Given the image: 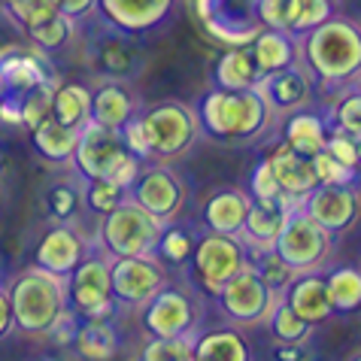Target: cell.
<instances>
[{"mask_svg":"<svg viewBox=\"0 0 361 361\" xmlns=\"http://www.w3.org/2000/svg\"><path fill=\"white\" fill-rule=\"evenodd\" d=\"M122 340H118V328L113 319H79L73 349L79 358L85 361H113Z\"/></svg>","mask_w":361,"mask_h":361,"instance_id":"29","label":"cell"},{"mask_svg":"<svg viewBox=\"0 0 361 361\" xmlns=\"http://www.w3.org/2000/svg\"><path fill=\"white\" fill-rule=\"evenodd\" d=\"M195 113L200 134L219 143H258L276 122V113L258 88H243V92L213 88L197 100Z\"/></svg>","mask_w":361,"mask_h":361,"instance_id":"2","label":"cell"},{"mask_svg":"<svg viewBox=\"0 0 361 361\" xmlns=\"http://www.w3.org/2000/svg\"><path fill=\"white\" fill-rule=\"evenodd\" d=\"M300 209L331 237L343 234L361 219V185H316L300 200Z\"/></svg>","mask_w":361,"mask_h":361,"instance_id":"15","label":"cell"},{"mask_svg":"<svg viewBox=\"0 0 361 361\" xmlns=\"http://www.w3.org/2000/svg\"><path fill=\"white\" fill-rule=\"evenodd\" d=\"M325 152L331 158H337L343 167L355 170V173H361V161H358V149H355V137H349L343 131H337V128H331L328 134V143H325Z\"/></svg>","mask_w":361,"mask_h":361,"instance_id":"46","label":"cell"},{"mask_svg":"<svg viewBox=\"0 0 361 361\" xmlns=\"http://www.w3.org/2000/svg\"><path fill=\"white\" fill-rule=\"evenodd\" d=\"M0 104H4V92H0Z\"/></svg>","mask_w":361,"mask_h":361,"instance_id":"58","label":"cell"},{"mask_svg":"<svg viewBox=\"0 0 361 361\" xmlns=\"http://www.w3.org/2000/svg\"><path fill=\"white\" fill-rule=\"evenodd\" d=\"M0 6H4V9H6V6H9V0H0Z\"/></svg>","mask_w":361,"mask_h":361,"instance_id":"54","label":"cell"},{"mask_svg":"<svg viewBox=\"0 0 361 361\" xmlns=\"http://www.w3.org/2000/svg\"><path fill=\"white\" fill-rule=\"evenodd\" d=\"M88 252H92V246H88V240L73 225L55 222L39 237L37 252H34V267H43L58 276H70Z\"/></svg>","mask_w":361,"mask_h":361,"instance_id":"18","label":"cell"},{"mask_svg":"<svg viewBox=\"0 0 361 361\" xmlns=\"http://www.w3.org/2000/svg\"><path fill=\"white\" fill-rule=\"evenodd\" d=\"M258 22L262 27H276L283 31V0H255Z\"/></svg>","mask_w":361,"mask_h":361,"instance_id":"49","label":"cell"},{"mask_svg":"<svg viewBox=\"0 0 361 361\" xmlns=\"http://www.w3.org/2000/svg\"><path fill=\"white\" fill-rule=\"evenodd\" d=\"M140 113V104L134 92L128 88L122 79H104L92 92V122L104 128H122L128 118Z\"/></svg>","mask_w":361,"mask_h":361,"instance_id":"24","label":"cell"},{"mask_svg":"<svg viewBox=\"0 0 361 361\" xmlns=\"http://www.w3.org/2000/svg\"><path fill=\"white\" fill-rule=\"evenodd\" d=\"M70 167L76 170L79 179H106V183L131 188L143 161L128 152L122 131L88 122L79 131V143H76Z\"/></svg>","mask_w":361,"mask_h":361,"instance_id":"4","label":"cell"},{"mask_svg":"<svg viewBox=\"0 0 361 361\" xmlns=\"http://www.w3.org/2000/svg\"><path fill=\"white\" fill-rule=\"evenodd\" d=\"M176 0H97V13L100 18L128 37L146 34L161 27L170 13H173Z\"/></svg>","mask_w":361,"mask_h":361,"instance_id":"17","label":"cell"},{"mask_svg":"<svg viewBox=\"0 0 361 361\" xmlns=\"http://www.w3.org/2000/svg\"><path fill=\"white\" fill-rule=\"evenodd\" d=\"M195 361H252V346L237 325L197 331L192 337Z\"/></svg>","mask_w":361,"mask_h":361,"instance_id":"23","label":"cell"},{"mask_svg":"<svg viewBox=\"0 0 361 361\" xmlns=\"http://www.w3.org/2000/svg\"><path fill=\"white\" fill-rule=\"evenodd\" d=\"M267 322V331L270 337L276 340V343H288V346H304L310 334H313V325L304 322L292 307L286 304V298H276L274 307H270V313L264 316Z\"/></svg>","mask_w":361,"mask_h":361,"instance_id":"35","label":"cell"},{"mask_svg":"<svg viewBox=\"0 0 361 361\" xmlns=\"http://www.w3.org/2000/svg\"><path fill=\"white\" fill-rule=\"evenodd\" d=\"M258 92L264 94V100L276 116H286V113H295V109H304V106L313 104L316 85L298 61L292 67H283V70H276V73L262 76Z\"/></svg>","mask_w":361,"mask_h":361,"instance_id":"19","label":"cell"},{"mask_svg":"<svg viewBox=\"0 0 361 361\" xmlns=\"http://www.w3.org/2000/svg\"><path fill=\"white\" fill-rule=\"evenodd\" d=\"M313 161V170H316V179L319 185H361V173H355V170H349L337 161V158H331L325 149L319 155L310 158Z\"/></svg>","mask_w":361,"mask_h":361,"instance_id":"45","label":"cell"},{"mask_svg":"<svg viewBox=\"0 0 361 361\" xmlns=\"http://www.w3.org/2000/svg\"><path fill=\"white\" fill-rule=\"evenodd\" d=\"M325 286L334 316H353L361 310V267H334L331 274H325Z\"/></svg>","mask_w":361,"mask_h":361,"instance_id":"33","label":"cell"},{"mask_svg":"<svg viewBox=\"0 0 361 361\" xmlns=\"http://www.w3.org/2000/svg\"><path fill=\"white\" fill-rule=\"evenodd\" d=\"M355 149H358V161H361V137H355Z\"/></svg>","mask_w":361,"mask_h":361,"instance_id":"53","label":"cell"},{"mask_svg":"<svg viewBox=\"0 0 361 361\" xmlns=\"http://www.w3.org/2000/svg\"><path fill=\"white\" fill-rule=\"evenodd\" d=\"M358 88H361V82H358Z\"/></svg>","mask_w":361,"mask_h":361,"instance_id":"59","label":"cell"},{"mask_svg":"<svg viewBox=\"0 0 361 361\" xmlns=\"http://www.w3.org/2000/svg\"><path fill=\"white\" fill-rule=\"evenodd\" d=\"M185 183L176 170H170L164 161H146L140 167L137 179L128 188V197L140 204L146 213H152L158 222H176L185 207Z\"/></svg>","mask_w":361,"mask_h":361,"instance_id":"10","label":"cell"},{"mask_svg":"<svg viewBox=\"0 0 361 361\" xmlns=\"http://www.w3.org/2000/svg\"><path fill=\"white\" fill-rule=\"evenodd\" d=\"M46 209L52 222H61V225L76 222V216L82 213V179L79 183H58L49 188Z\"/></svg>","mask_w":361,"mask_h":361,"instance_id":"40","label":"cell"},{"mask_svg":"<svg viewBox=\"0 0 361 361\" xmlns=\"http://www.w3.org/2000/svg\"><path fill=\"white\" fill-rule=\"evenodd\" d=\"M267 161H270V170H274V176H276V185L283 188V195H288V197L304 200L319 185L313 161L292 152L288 146H276V152L267 155Z\"/></svg>","mask_w":361,"mask_h":361,"instance_id":"27","label":"cell"},{"mask_svg":"<svg viewBox=\"0 0 361 361\" xmlns=\"http://www.w3.org/2000/svg\"><path fill=\"white\" fill-rule=\"evenodd\" d=\"M122 131V140L128 146V152H131L134 158H140V161H152V152H149V140H146V131H143V122H140V113L134 118H128V122L118 128Z\"/></svg>","mask_w":361,"mask_h":361,"instance_id":"48","label":"cell"},{"mask_svg":"<svg viewBox=\"0 0 361 361\" xmlns=\"http://www.w3.org/2000/svg\"><path fill=\"white\" fill-rule=\"evenodd\" d=\"M286 304L295 310V313L304 319L310 325H322L334 316L331 310V298H328V286H325V276L319 270H310V274H298L292 279V286L286 288Z\"/></svg>","mask_w":361,"mask_h":361,"instance_id":"22","label":"cell"},{"mask_svg":"<svg viewBox=\"0 0 361 361\" xmlns=\"http://www.w3.org/2000/svg\"><path fill=\"white\" fill-rule=\"evenodd\" d=\"M92 58L104 79H128L137 70V49L131 46V37L113 27L94 39Z\"/></svg>","mask_w":361,"mask_h":361,"instance_id":"26","label":"cell"},{"mask_svg":"<svg viewBox=\"0 0 361 361\" xmlns=\"http://www.w3.org/2000/svg\"><path fill=\"white\" fill-rule=\"evenodd\" d=\"M58 9L73 22H82L97 9V0H58Z\"/></svg>","mask_w":361,"mask_h":361,"instance_id":"50","label":"cell"},{"mask_svg":"<svg viewBox=\"0 0 361 361\" xmlns=\"http://www.w3.org/2000/svg\"><path fill=\"white\" fill-rule=\"evenodd\" d=\"M13 307H9V295H6V286H0V340H4L9 331H13Z\"/></svg>","mask_w":361,"mask_h":361,"instance_id":"51","label":"cell"},{"mask_svg":"<svg viewBox=\"0 0 361 361\" xmlns=\"http://www.w3.org/2000/svg\"><path fill=\"white\" fill-rule=\"evenodd\" d=\"M283 195V188L276 185V176L270 170V161H258V167L252 170V183H249V197L252 200H276Z\"/></svg>","mask_w":361,"mask_h":361,"instance_id":"47","label":"cell"},{"mask_svg":"<svg viewBox=\"0 0 361 361\" xmlns=\"http://www.w3.org/2000/svg\"><path fill=\"white\" fill-rule=\"evenodd\" d=\"M249 204H252V197H249V192H243V188H219L204 204V222L213 234L240 237Z\"/></svg>","mask_w":361,"mask_h":361,"instance_id":"25","label":"cell"},{"mask_svg":"<svg viewBox=\"0 0 361 361\" xmlns=\"http://www.w3.org/2000/svg\"><path fill=\"white\" fill-rule=\"evenodd\" d=\"M52 118L82 131L92 122V88L82 82H58L52 97Z\"/></svg>","mask_w":361,"mask_h":361,"instance_id":"32","label":"cell"},{"mask_svg":"<svg viewBox=\"0 0 361 361\" xmlns=\"http://www.w3.org/2000/svg\"><path fill=\"white\" fill-rule=\"evenodd\" d=\"M349 361H361V353H358V355H353V358H349Z\"/></svg>","mask_w":361,"mask_h":361,"instance_id":"55","label":"cell"},{"mask_svg":"<svg viewBox=\"0 0 361 361\" xmlns=\"http://www.w3.org/2000/svg\"><path fill=\"white\" fill-rule=\"evenodd\" d=\"M328 122L331 128L343 131L349 137H361V88H346L340 92L337 104L328 109Z\"/></svg>","mask_w":361,"mask_h":361,"instance_id":"42","label":"cell"},{"mask_svg":"<svg viewBox=\"0 0 361 361\" xmlns=\"http://www.w3.org/2000/svg\"><path fill=\"white\" fill-rule=\"evenodd\" d=\"M164 222H158L152 213H146L131 197L122 200L113 213L100 216L97 225V249L106 258H137L155 255L158 237Z\"/></svg>","mask_w":361,"mask_h":361,"instance_id":"5","label":"cell"},{"mask_svg":"<svg viewBox=\"0 0 361 361\" xmlns=\"http://www.w3.org/2000/svg\"><path fill=\"white\" fill-rule=\"evenodd\" d=\"M55 88H58V79H49V82H39L31 88V92H25L18 97V128L34 131L39 122H46V118L52 116Z\"/></svg>","mask_w":361,"mask_h":361,"instance_id":"39","label":"cell"},{"mask_svg":"<svg viewBox=\"0 0 361 361\" xmlns=\"http://www.w3.org/2000/svg\"><path fill=\"white\" fill-rule=\"evenodd\" d=\"M195 234L188 231L185 225H176V222H167L161 228V237H158V246H155V258L161 264H173V267H183L188 264V258L195 252Z\"/></svg>","mask_w":361,"mask_h":361,"instance_id":"38","label":"cell"},{"mask_svg":"<svg viewBox=\"0 0 361 361\" xmlns=\"http://www.w3.org/2000/svg\"><path fill=\"white\" fill-rule=\"evenodd\" d=\"M58 79L52 61L39 49H22V46H6L0 49V92L4 100L18 104V97L31 92L34 85Z\"/></svg>","mask_w":361,"mask_h":361,"instance_id":"16","label":"cell"},{"mask_svg":"<svg viewBox=\"0 0 361 361\" xmlns=\"http://www.w3.org/2000/svg\"><path fill=\"white\" fill-rule=\"evenodd\" d=\"M31 143L37 149L39 158H46L49 164H70L79 143V131L76 128H67L61 122H55L52 116L46 122H39L31 131Z\"/></svg>","mask_w":361,"mask_h":361,"instance_id":"31","label":"cell"},{"mask_svg":"<svg viewBox=\"0 0 361 361\" xmlns=\"http://www.w3.org/2000/svg\"><path fill=\"white\" fill-rule=\"evenodd\" d=\"M13 325L25 334H49L67 310V276L49 274L43 267H25L6 286Z\"/></svg>","mask_w":361,"mask_h":361,"instance_id":"3","label":"cell"},{"mask_svg":"<svg viewBox=\"0 0 361 361\" xmlns=\"http://www.w3.org/2000/svg\"><path fill=\"white\" fill-rule=\"evenodd\" d=\"M109 286H113L116 307L140 310L167 286V270L155 255L109 258Z\"/></svg>","mask_w":361,"mask_h":361,"instance_id":"13","label":"cell"},{"mask_svg":"<svg viewBox=\"0 0 361 361\" xmlns=\"http://www.w3.org/2000/svg\"><path fill=\"white\" fill-rule=\"evenodd\" d=\"M143 328L149 337H195L200 325V304L176 286H164L143 307Z\"/></svg>","mask_w":361,"mask_h":361,"instance_id":"12","label":"cell"},{"mask_svg":"<svg viewBox=\"0 0 361 361\" xmlns=\"http://www.w3.org/2000/svg\"><path fill=\"white\" fill-rule=\"evenodd\" d=\"M140 122H143L152 161H176L192 152L200 140L195 106L183 104V100H164V104L140 109Z\"/></svg>","mask_w":361,"mask_h":361,"instance_id":"6","label":"cell"},{"mask_svg":"<svg viewBox=\"0 0 361 361\" xmlns=\"http://www.w3.org/2000/svg\"><path fill=\"white\" fill-rule=\"evenodd\" d=\"M298 61L313 85L340 94L361 82V22L331 16L313 31L298 37Z\"/></svg>","mask_w":361,"mask_h":361,"instance_id":"1","label":"cell"},{"mask_svg":"<svg viewBox=\"0 0 361 361\" xmlns=\"http://www.w3.org/2000/svg\"><path fill=\"white\" fill-rule=\"evenodd\" d=\"M331 16H337V0H283V31L300 37Z\"/></svg>","mask_w":361,"mask_h":361,"instance_id":"34","label":"cell"},{"mask_svg":"<svg viewBox=\"0 0 361 361\" xmlns=\"http://www.w3.org/2000/svg\"><path fill=\"white\" fill-rule=\"evenodd\" d=\"M43 361H64V358H43Z\"/></svg>","mask_w":361,"mask_h":361,"instance_id":"56","label":"cell"},{"mask_svg":"<svg viewBox=\"0 0 361 361\" xmlns=\"http://www.w3.org/2000/svg\"><path fill=\"white\" fill-rule=\"evenodd\" d=\"M67 307L79 319H113L116 300L109 286V258L104 252H88L67 276Z\"/></svg>","mask_w":361,"mask_h":361,"instance_id":"8","label":"cell"},{"mask_svg":"<svg viewBox=\"0 0 361 361\" xmlns=\"http://www.w3.org/2000/svg\"><path fill=\"white\" fill-rule=\"evenodd\" d=\"M140 361H195L192 337H149Z\"/></svg>","mask_w":361,"mask_h":361,"instance_id":"43","label":"cell"},{"mask_svg":"<svg viewBox=\"0 0 361 361\" xmlns=\"http://www.w3.org/2000/svg\"><path fill=\"white\" fill-rule=\"evenodd\" d=\"M249 52H252L262 76L276 73L283 67L298 64V37L288 31H276V27H262L249 43Z\"/></svg>","mask_w":361,"mask_h":361,"instance_id":"28","label":"cell"},{"mask_svg":"<svg viewBox=\"0 0 361 361\" xmlns=\"http://www.w3.org/2000/svg\"><path fill=\"white\" fill-rule=\"evenodd\" d=\"M300 204L298 197L279 195L276 200H252L246 213L243 231H240V240L246 243V249H270L276 243L279 231H283L288 213Z\"/></svg>","mask_w":361,"mask_h":361,"instance_id":"20","label":"cell"},{"mask_svg":"<svg viewBox=\"0 0 361 361\" xmlns=\"http://www.w3.org/2000/svg\"><path fill=\"white\" fill-rule=\"evenodd\" d=\"M331 134V122L328 113H319V109H295V113H286L283 118V146H288L292 152L313 158L325 149Z\"/></svg>","mask_w":361,"mask_h":361,"instance_id":"21","label":"cell"},{"mask_svg":"<svg viewBox=\"0 0 361 361\" xmlns=\"http://www.w3.org/2000/svg\"><path fill=\"white\" fill-rule=\"evenodd\" d=\"M216 298H219V304H222V313L234 325H262L276 300L274 292L262 283V276L255 274L249 262L219 288Z\"/></svg>","mask_w":361,"mask_h":361,"instance_id":"14","label":"cell"},{"mask_svg":"<svg viewBox=\"0 0 361 361\" xmlns=\"http://www.w3.org/2000/svg\"><path fill=\"white\" fill-rule=\"evenodd\" d=\"M274 249L295 274H310V270H319L328 262L331 249H334V237L319 228L298 204L292 213H288Z\"/></svg>","mask_w":361,"mask_h":361,"instance_id":"7","label":"cell"},{"mask_svg":"<svg viewBox=\"0 0 361 361\" xmlns=\"http://www.w3.org/2000/svg\"><path fill=\"white\" fill-rule=\"evenodd\" d=\"M6 13L13 16V22L18 27H25L27 31V27L46 22L49 16L61 13V9H58V0H9Z\"/></svg>","mask_w":361,"mask_h":361,"instance_id":"44","label":"cell"},{"mask_svg":"<svg viewBox=\"0 0 361 361\" xmlns=\"http://www.w3.org/2000/svg\"><path fill=\"white\" fill-rule=\"evenodd\" d=\"M276 361H300V346L279 343V349H276Z\"/></svg>","mask_w":361,"mask_h":361,"instance_id":"52","label":"cell"},{"mask_svg":"<svg viewBox=\"0 0 361 361\" xmlns=\"http://www.w3.org/2000/svg\"><path fill=\"white\" fill-rule=\"evenodd\" d=\"M246 262H249V249L243 240L228 237V234H213V231L197 240L195 252L188 258L195 283L207 295H216Z\"/></svg>","mask_w":361,"mask_h":361,"instance_id":"9","label":"cell"},{"mask_svg":"<svg viewBox=\"0 0 361 361\" xmlns=\"http://www.w3.org/2000/svg\"><path fill=\"white\" fill-rule=\"evenodd\" d=\"M249 264L258 276H262V283L274 292V298H283L286 288L292 286V279L298 276L292 267H288L283 258L276 255V249H249Z\"/></svg>","mask_w":361,"mask_h":361,"instance_id":"36","label":"cell"},{"mask_svg":"<svg viewBox=\"0 0 361 361\" xmlns=\"http://www.w3.org/2000/svg\"><path fill=\"white\" fill-rule=\"evenodd\" d=\"M73 34H76V22L67 18L64 13H55V16H49L46 22L27 27V39L46 55H55V52H61V49H67Z\"/></svg>","mask_w":361,"mask_h":361,"instance_id":"37","label":"cell"},{"mask_svg":"<svg viewBox=\"0 0 361 361\" xmlns=\"http://www.w3.org/2000/svg\"><path fill=\"white\" fill-rule=\"evenodd\" d=\"M213 82L216 88H228V92H243V88H258L262 73L255 67V58L249 46H234L225 55L216 58L213 64Z\"/></svg>","mask_w":361,"mask_h":361,"instance_id":"30","label":"cell"},{"mask_svg":"<svg viewBox=\"0 0 361 361\" xmlns=\"http://www.w3.org/2000/svg\"><path fill=\"white\" fill-rule=\"evenodd\" d=\"M204 31L225 46H249L262 31L255 0H192Z\"/></svg>","mask_w":361,"mask_h":361,"instance_id":"11","label":"cell"},{"mask_svg":"<svg viewBox=\"0 0 361 361\" xmlns=\"http://www.w3.org/2000/svg\"><path fill=\"white\" fill-rule=\"evenodd\" d=\"M128 200V188L106 183V179H82V207L92 209L97 216H106Z\"/></svg>","mask_w":361,"mask_h":361,"instance_id":"41","label":"cell"},{"mask_svg":"<svg viewBox=\"0 0 361 361\" xmlns=\"http://www.w3.org/2000/svg\"><path fill=\"white\" fill-rule=\"evenodd\" d=\"M0 173H4V161H0Z\"/></svg>","mask_w":361,"mask_h":361,"instance_id":"57","label":"cell"}]
</instances>
